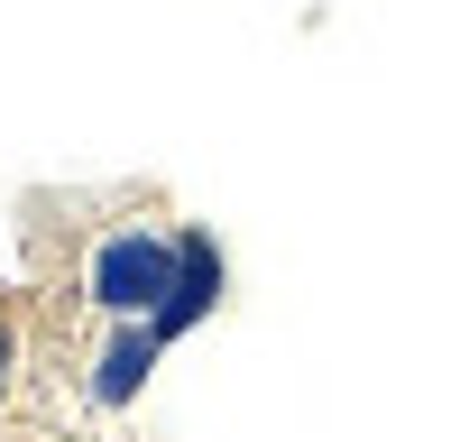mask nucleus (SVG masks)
Masks as SVG:
<instances>
[{
  "label": "nucleus",
  "instance_id": "obj_3",
  "mask_svg": "<svg viewBox=\"0 0 460 442\" xmlns=\"http://www.w3.org/2000/svg\"><path fill=\"white\" fill-rule=\"evenodd\" d=\"M157 359H166V332L157 323H111L102 350L84 359V396L102 405V415H120V405H138V387L157 378Z\"/></svg>",
  "mask_w": 460,
  "mask_h": 442
},
{
  "label": "nucleus",
  "instance_id": "obj_1",
  "mask_svg": "<svg viewBox=\"0 0 460 442\" xmlns=\"http://www.w3.org/2000/svg\"><path fill=\"white\" fill-rule=\"evenodd\" d=\"M74 286H84V305H93L102 323H157L166 286H175V221H157V212L102 221V231L84 240Z\"/></svg>",
  "mask_w": 460,
  "mask_h": 442
},
{
  "label": "nucleus",
  "instance_id": "obj_2",
  "mask_svg": "<svg viewBox=\"0 0 460 442\" xmlns=\"http://www.w3.org/2000/svg\"><path fill=\"white\" fill-rule=\"evenodd\" d=\"M221 286H230L221 240L203 231V221H184V231H175V286H166V305H157V332L184 341L194 323H212V314H221Z\"/></svg>",
  "mask_w": 460,
  "mask_h": 442
},
{
  "label": "nucleus",
  "instance_id": "obj_4",
  "mask_svg": "<svg viewBox=\"0 0 460 442\" xmlns=\"http://www.w3.org/2000/svg\"><path fill=\"white\" fill-rule=\"evenodd\" d=\"M10 387H19V323L0 314V415H10Z\"/></svg>",
  "mask_w": 460,
  "mask_h": 442
}]
</instances>
